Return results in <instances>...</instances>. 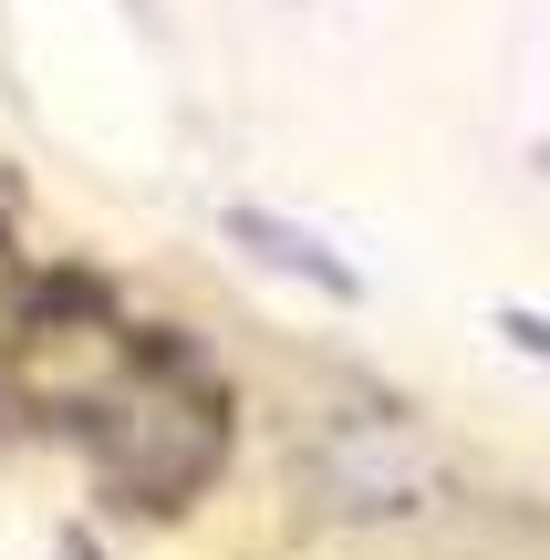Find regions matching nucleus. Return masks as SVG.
Instances as JSON below:
<instances>
[{
	"label": "nucleus",
	"mask_w": 550,
	"mask_h": 560,
	"mask_svg": "<svg viewBox=\"0 0 550 560\" xmlns=\"http://www.w3.org/2000/svg\"><path fill=\"white\" fill-rule=\"evenodd\" d=\"M323 488L343 509H406L416 488H426V446H416L406 425H343V436L323 446Z\"/></svg>",
	"instance_id": "f257e3e1"
},
{
	"label": "nucleus",
	"mask_w": 550,
	"mask_h": 560,
	"mask_svg": "<svg viewBox=\"0 0 550 560\" xmlns=\"http://www.w3.org/2000/svg\"><path fill=\"white\" fill-rule=\"evenodd\" d=\"M229 229H239V240H260V249H270V260H281V270H302V280H323V291H353V270H343V260H323V249H312L302 229H281V219H260V208H239V219H229Z\"/></svg>",
	"instance_id": "f03ea898"
}]
</instances>
